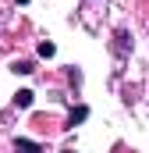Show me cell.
Returning a JSON list of instances; mask_svg holds the SVG:
<instances>
[{"label":"cell","mask_w":149,"mask_h":153,"mask_svg":"<svg viewBox=\"0 0 149 153\" xmlns=\"http://www.w3.org/2000/svg\"><path fill=\"white\" fill-rule=\"evenodd\" d=\"M14 153H43L32 139H14Z\"/></svg>","instance_id":"7a4b0ae2"},{"label":"cell","mask_w":149,"mask_h":153,"mask_svg":"<svg viewBox=\"0 0 149 153\" xmlns=\"http://www.w3.org/2000/svg\"><path fill=\"white\" fill-rule=\"evenodd\" d=\"M53 50H57V46H53L50 39H43V43H39V57H53Z\"/></svg>","instance_id":"277c9868"},{"label":"cell","mask_w":149,"mask_h":153,"mask_svg":"<svg viewBox=\"0 0 149 153\" xmlns=\"http://www.w3.org/2000/svg\"><path fill=\"white\" fill-rule=\"evenodd\" d=\"M85 117H89V107H74V111H71V117H68V125H64V128H74V125H82Z\"/></svg>","instance_id":"6da1fadb"},{"label":"cell","mask_w":149,"mask_h":153,"mask_svg":"<svg viewBox=\"0 0 149 153\" xmlns=\"http://www.w3.org/2000/svg\"><path fill=\"white\" fill-rule=\"evenodd\" d=\"M64 153H74V150H64Z\"/></svg>","instance_id":"ba28073f"},{"label":"cell","mask_w":149,"mask_h":153,"mask_svg":"<svg viewBox=\"0 0 149 153\" xmlns=\"http://www.w3.org/2000/svg\"><path fill=\"white\" fill-rule=\"evenodd\" d=\"M32 96H36L32 89H18V96H14V103H18V107H32Z\"/></svg>","instance_id":"3957f363"},{"label":"cell","mask_w":149,"mask_h":153,"mask_svg":"<svg viewBox=\"0 0 149 153\" xmlns=\"http://www.w3.org/2000/svg\"><path fill=\"white\" fill-rule=\"evenodd\" d=\"M117 50H121V53L128 50V36H124V32H117Z\"/></svg>","instance_id":"8992f818"},{"label":"cell","mask_w":149,"mask_h":153,"mask_svg":"<svg viewBox=\"0 0 149 153\" xmlns=\"http://www.w3.org/2000/svg\"><path fill=\"white\" fill-rule=\"evenodd\" d=\"M18 4H29V0H18Z\"/></svg>","instance_id":"52a82bcc"},{"label":"cell","mask_w":149,"mask_h":153,"mask_svg":"<svg viewBox=\"0 0 149 153\" xmlns=\"http://www.w3.org/2000/svg\"><path fill=\"white\" fill-rule=\"evenodd\" d=\"M14 71H18V75H29V71H32V61H14Z\"/></svg>","instance_id":"5b68a950"}]
</instances>
